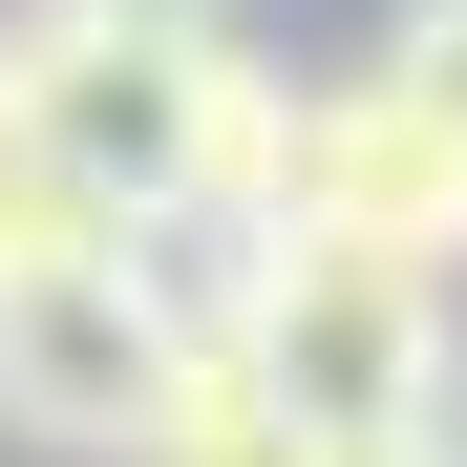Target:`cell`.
I'll return each mask as SVG.
<instances>
[{"label": "cell", "instance_id": "obj_1", "mask_svg": "<svg viewBox=\"0 0 467 467\" xmlns=\"http://www.w3.org/2000/svg\"><path fill=\"white\" fill-rule=\"evenodd\" d=\"M0 64H22V107H43V171L86 192L107 234H128V213H276V128H297V86H276L234 22L22 0Z\"/></svg>", "mask_w": 467, "mask_h": 467}, {"label": "cell", "instance_id": "obj_2", "mask_svg": "<svg viewBox=\"0 0 467 467\" xmlns=\"http://www.w3.org/2000/svg\"><path fill=\"white\" fill-rule=\"evenodd\" d=\"M234 361H255L297 425H340V446H446V276L361 255V234H276Z\"/></svg>", "mask_w": 467, "mask_h": 467}, {"label": "cell", "instance_id": "obj_3", "mask_svg": "<svg viewBox=\"0 0 467 467\" xmlns=\"http://www.w3.org/2000/svg\"><path fill=\"white\" fill-rule=\"evenodd\" d=\"M171 319H149V276H128V234H64L43 276H0V446H43V467H128L149 404H171Z\"/></svg>", "mask_w": 467, "mask_h": 467}, {"label": "cell", "instance_id": "obj_4", "mask_svg": "<svg viewBox=\"0 0 467 467\" xmlns=\"http://www.w3.org/2000/svg\"><path fill=\"white\" fill-rule=\"evenodd\" d=\"M276 234H361V255H404V276H467V128L404 86V64L297 86V128H276Z\"/></svg>", "mask_w": 467, "mask_h": 467}, {"label": "cell", "instance_id": "obj_5", "mask_svg": "<svg viewBox=\"0 0 467 467\" xmlns=\"http://www.w3.org/2000/svg\"><path fill=\"white\" fill-rule=\"evenodd\" d=\"M128 467H446V446H340V425H297V404H276V382L234 361V340H192Z\"/></svg>", "mask_w": 467, "mask_h": 467}, {"label": "cell", "instance_id": "obj_6", "mask_svg": "<svg viewBox=\"0 0 467 467\" xmlns=\"http://www.w3.org/2000/svg\"><path fill=\"white\" fill-rule=\"evenodd\" d=\"M64 234H107V213H86V192L43 171V107H22V64H0V276H43Z\"/></svg>", "mask_w": 467, "mask_h": 467}, {"label": "cell", "instance_id": "obj_7", "mask_svg": "<svg viewBox=\"0 0 467 467\" xmlns=\"http://www.w3.org/2000/svg\"><path fill=\"white\" fill-rule=\"evenodd\" d=\"M382 64H404V86L467 128V0H404V22H382Z\"/></svg>", "mask_w": 467, "mask_h": 467}, {"label": "cell", "instance_id": "obj_8", "mask_svg": "<svg viewBox=\"0 0 467 467\" xmlns=\"http://www.w3.org/2000/svg\"><path fill=\"white\" fill-rule=\"evenodd\" d=\"M128 22H234V0H128Z\"/></svg>", "mask_w": 467, "mask_h": 467}]
</instances>
